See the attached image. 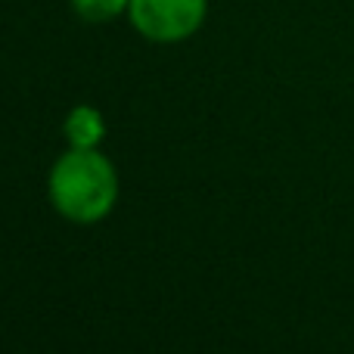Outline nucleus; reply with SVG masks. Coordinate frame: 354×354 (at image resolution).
Segmentation results:
<instances>
[{"label": "nucleus", "instance_id": "nucleus-1", "mask_svg": "<svg viewBox=\"0 0 354 354\" xmlns=\"http://www.w3.org/2000/svg\"><path fill=\"white\" fill-rule=\"evenodd\" d=\"M118 196V180L109 159L97 149H72L53 165L50 199L62 218L75 224H93L112 212Z\"/></svg>", "mask_w": 354, "mask_h": 354}, {"label": "nucleus", "instance_id": "nucleus-4", "mask_svg": "<svg viewBox=\"0 0 354 354\" xmlns=\"http://www.w3.org/2000/svg\"><path fill=\"white\" fill-rule=\"evenodd\" d=\"M128 3L131 0H72L75 12L87 22H109L122 10H128Z\"/></svg>", "mask_w": 354, "mask_h": 354}, {"label": "nucleus", "instance_id": "nucleus-2", "mask_svg": "<svg viewBox=\"0 0 354 354\" xmlns=\"http://www.w3.org/2000/svg\"><path fill=\"white\" fill-rule=\"evenodd\" d=\"M131 22L143 37L174 44L189 37L205 19V0H131Z\"/></svg>", "mask_w": 354, "mask_h": 354}, {"label": "nucleus", "instance_id": "nucleus-3", "mask_svg": "<svg viewBox=\"0 0 354 354\" xmlns=\"http://www.w3.org/2000/svg\"><path fill=\"white\" fill-rule=\"evenodd\" d=\"M66 134L75 149H93L103 140V118L91 106H78L66 122Z\"/></svg>", "mask_w": 354, "mask_h": 354}]
</instances>
